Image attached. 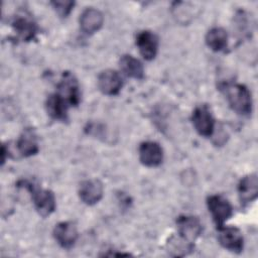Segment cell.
<instances>
[{
	"instance_id": "cell-1",
	"label": "cell",
	"mask_w": 258,
	"mask_h": 258,
	"mask_svg": "<svg viewBox=\"0 0 258 258\" xmlns=\"http://www.w3.org/2000/svg\"><path fill=\"white\" fill-rule=\"evenodd\" d=\"M230 107L238 114L248 116L252 112V97L248 88L242 84L226 82L219 86Z\"/></svg>"
},
{
	"instance_id": "cell-2",
	"label": "cell",
	"mask_w": 258,
	"mask_h": 258,
	"mask_svg": "<svg viewBox=\"0 0 258 258\" xmlns=\"http://www.w3.org/2000/svg\"><path fill=\"white\" fill-rule=\"evenodd\" d=\"M19 184L30 192L34 207L41 217L45 218L54 212L55 197L51 190L41 188L37 183L30 180H21Z\"/></svg>"
},
{
	"instance_id": "cell-3",
	"label": "cell",
	"mask_w": 258,
	"mask_h": 258,
	"mask_svg": "<svg viewBox=\"0 0 258 258\" xmlns=\"http://www.w3.org/2000/svg\"><path fill=\"white\" fill-rule=\"evenodd\" d=\"M207 206L218 228L224 226V223L233 215L231 204L222 196L213 195L208 197Z\"/></svg>"
},
{
	"instance_id": "cell-4",
	"label": "cell",
	"mask_w": 258,
	"mask_h": 258,
	"mask_svg": "<svg viewBox=\"0 0 258 258\" xmlns=\"http://www.w3.org/2000/svg\"><path fill=\"white\" fill-rule=\"evenodd\" d=\"M70 106H77L81 100L80 88L77 79L73 74L66 72L57 85L56 92Z\"/></svg>"
},
{
	"instance_id": "cell-5",
	"label": "cell",
	"mask_w": 258,
	"mask_h": 258,
	"mask_svg": "<svg viewBox=\"0 0 258 258\" xmlns=\"http://www.w3.org/2000/svg\"><path fill=\"white\" fill-rule=\"evenodd\" d=\"M191 121L197 132L205 137H210L214 133L215 120L207 105L198 106L191 116Z\"/></svg>"
},
{
	"instance_id": "cell-6",
	"label": "cell",
	"mask_w": 258,
	"mask_h": 258,
	"mask_svg": "<svg viewBox=\"0 0 258 258\" xmlns=\"http://www.w3.org/2000/svg\"><path fill=\"white\" fill-rule=\"evenodd\" d=\"M218 240L222 247L231 252L240 253L243 250L244 239L241 231L236 227H220Z\"/></svg>"
},
{
	"instance_id": "cell-7",
	"label": "cell",
	"mask_w": 258,
	"mask_h": 258,
	"mask_svg": "<svg viewBox=\"0 0 258 258\" xmlns=\"http://www.w3.org/2000/svg\"><path fill=\"white\" fill-rule=\"evenodd\" d=\"M178 236L183 240L192 243L202 234V223L194 216H179L176 220Z\"/></svg>"
},
{
	"instance_id": "cell-8",
	"label": "cell",
	"mask_w": 258,
	"mask_h": 258,
	"mask_svg": "<svg viewBox=\"0 0 258 258\" xmlns=\"http://www.w3.org/2000/svg\"><path fill=\"white\" fill-rule=\"evenodd\" d=\"M139 159L141 163L144 164L145 166H158L161 164L163 160V150L157 142H142L139 146Z\"/></svg>"
},
{
	"instance_id": "cell-9",
	"label": "cell",
	"mask_w": 258,
	"mask_h": 258,
	"mask_svg": "<svg viewBox=\"0 0 258 258\" xmlns=\"http://www.w3.org/2000/svg\"><path fill=\"white\" fill-rule=\"evenodd\" d=\"M103 191V183L99 179H87L80 184L79 197L83 203L92 206L102 199Z\"/></svg>"
},
{
	"instance_id": "cell-10",
	"label": "cell",
	"mask_w": 258,
	"mask_h": 258,
	"mask_svg": "<svg viewBox=\"0 0 258 258\" xmlns=\"http://www.w3.org/2000/svg\"><path fill=\"white\" fill-rule=\"evenodd\" d=\"M78 230L71 222H60L53 230V237L57 244L63 249H71L77 242Z\"/></svg>"
},
{
	"instance_id": "cell-11",
	"label": "cell",
	"mask_w": 258,
	"mask_h": 258,
	"mask_svg": "<svg viewBox=\"0 0 258 258\" xmlns=\"http://www.w3.org/2000/svg\"><path fill=\"white\" fill-rule=\"evenodd\" d=\"M123 86V81L119 73L113 70L103 71L98 77L99 90L108 96L117 95Z\"/></svg>"
},
{
	"instance_id": "cell-12",
	"label": "cell",
	"mask_w": 258,
	"mask_h": 258,
	"mask_svg": "<svg viewBox=\"0 0 258 258\" xmlns=\"http://www.w3.org/2000/svg\"><path fill=\"white\" fill-rule=\"evenodd\" d=\"M136 45L143 58L146 60H152L157 54L158 38L153 32L144 30L137 34Z\"/></svg>"
},
{
	"instance_id": "cell-13",
	"label": "cell",
	"mask_w": 258,
	"mask_h": 258,
	"mask_svg": "<svg viewBox=\"0 0 258 258\" xmlns=\"http://www.w3.org/2000/svg\"><path fill=\"white\" fill-rule=\"evenodd\" d=\"M104 17L101 11L93 7H89L83 11L80 17V26L86 34L97 32L103 25Z\"/></svg>"
},
{
	"instance_id": "cell-14",
	"label": "cell",
	"mask_w": 258,
	"mask_h": 258,
	"mask_svg": "<svg viewBox=\"0 0 258 258\" xmlns=\"http://www.w3.org/2000/svg\"><path fill=\"white\" fill-rule=\"evenodd\" d=\"M238 194L240 202L246 206L256 200L258 196V178L255 173L244 176L238 185Z\"/></svg>"
},
{
	"instance_id": "cell-15",
	"label": "cell",
	"mask_w": 258,
	"mask_h": 258,
	"mask_svg": "<svg viewBox=\"0 0 258 258\" xmlns=\"http://www.w3.org/2000/svg\"><path fill=\"white\" fill-rule=\"evenodd\" d=\"M69 106L70 105L57 93L49 95L45 102V109L49 117L62 122L68 120Z\"/></svg>"
},
{
	"instance_id": "cell-16",
	"label": "cell",
	"mask_w": 258,
	"mask_h": 258,
	"mask_svg": "<svg viewBox=\"0 0 258 258\" xmlns=\"http://www.w3.org/2000/svg\"><path fill=\"white\" fill-rule=\"evenodd\" d=\"M12 27L18 37L23 41H29L37 33L35 22L26 15H17L12 21Z\"/></svg>"
},
{
	"instance_id": "cell-17",
	"label": "cell",
	"mask_w": 258,
	"mask_h": 258,
	"mask_svg": "<svg viewBox=\"0 0 258 258\" xmlns=\"http://www.w3.org/2000/svg\"><path fill=\"white\" fill-rule=\"evenodd\" d=\"M16 146L19 154L23 157L36 154L38 152V143L34 130L31 128L24 129L17 140Z\"/></svg>"
},
{
	"instance_id": "cell-18",
	"label": "cell",
	"mask_w": 258,
	"mask_h": 258,
	"mask_svg": "<svg viewBox=\"0 0 258 258\" xmlns=\"http://www.w3.org/2000/svg\"><path fill=\"white\" fill-rule=\"evenodd\" d=\"M119 67L122 73L132 79L142 80L144 78V68L141 61L130 54H124L119 60Z\"/></svg>"
},
{
	"instance_id": "cell-19",
	"label": "cell",
	"mask_w": 258,
	"mask_h": 258,
	"mask_svg": "<svg viewBox=\"0 0 258 258\" xmlns=\"http://www.w3.org/2000/svg\"><path fill=\"white\" fill-rule=\"evenodd\" d=\"M207 45L214 51H222L227 47L228 34L222 27H214L210 29L206 35Z\"/></svg>"
},
{
	"instance_id": "cell-20",
	"label": "cell",
	"mask_w": 258,
	"mask_h": 258,
	"mask_svg": "<svg viewBox=\"0 0 258 258\" xmlns=\"http://www.w3.org/2000/svg\"><path fill=\"white\" fill-rule=\"evenodd\" d=\"M194 249V244L183 240L181 237L172 236L167 242V252L171 256H184Z\"/></svg>"
},
{
	"instance_id": "cell-21",
	"label": "cell",
	"mask_w": 258,
	"mask_h": 258,
	"mask_svg": "<svg viewBox=\"0 0 258 258\" xmlns=\"http://www.w3.org/2000/svg\"><path fill=\"white\" fill-rule=\"evenodd\" d=\"M50 4L52 5L54 10L60 17H67L70 14V12L72 11V9L75 5V2H73V1H52Z\"/></svg>"
}]
</instances>
